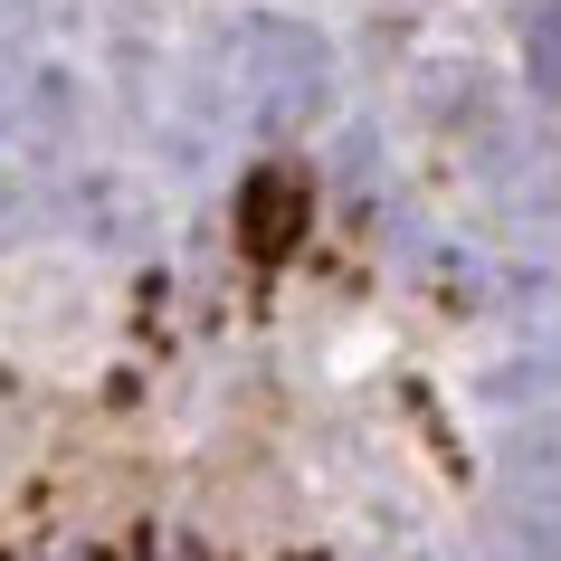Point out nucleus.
<instances>
[{
  "label": "nucleus",
  "instance_id": "1",
  "mask_svg": "<svg viewBox=\"0 0 561 561\" xmlns=\"http://www.w3.org/2000/svg\"><path fill=\"white\" fill-rule=\"evenodd\" d=\"M219 77H229V95H238V115H248V124L286 134V124L324 115L333 48H324V30H305V20L248 10V20H229V38H219Z\"/></svg>",
  "mask_w": 561,
  "mask_h": 561
},
{
  "label": "nucleus",
  "instance_id": "2",
  "mask_svg": "<svg viewBox=\"0 0 561 561\" xmlns=\"http://www.w3.org/2000/svg\"><path fill=\"white\" fill-rule=\"evenodd\" d=\"M504 495H514V524L542 561H561V419H533L504 447Z\"/></svg>",
  "mask_w": 561,
  "mask_h": 561
},
{
  "label": "nucleus",
  "instance_id": "3",
  "mask_svg": "<svg viewBox=\"0 0 561 561\" xmlns=\"http://www.w3.org/2000/svg\"><path fill=\"white\" fill-rule=\"evenodd\" d=\"M296 219H305V181L286 172V162H266L257 191H248V238H257V248H286Z\"/></svg>",
  "mask_w": 561,
  "mask_h": 561
},
{
  "label": "nucleus",
  "instance_id": "4",
  "mask_svg": "<svg viewBox=\"0 0 561 561\" xmlns=\"http://www.w3.org/2000/svg\"><path fill=\"white\" fill-rule=\"evenodd\" d=\"M524 77H533V95H561V0L524 10Z\"/></svg>",
  "mask_w": 561,
  "mask_h": 561
},
{
  "label": "nucleus",
  "instance_id": "5",
  "mask_svg": "<svg viewBox=\"0 0 561 561\" xmlns=\"http://www.w3.org/2000/svg\"><path fill=\"white\" fill-rule=\"evenodd\" d=\"M533 381H561V324L542 333V343H533L524 362H504V371H495V381H485V390H495V400H524Z\"/></svg>",
  "mask_w": 561,
  "mask_h": 561
}]
</instances>
